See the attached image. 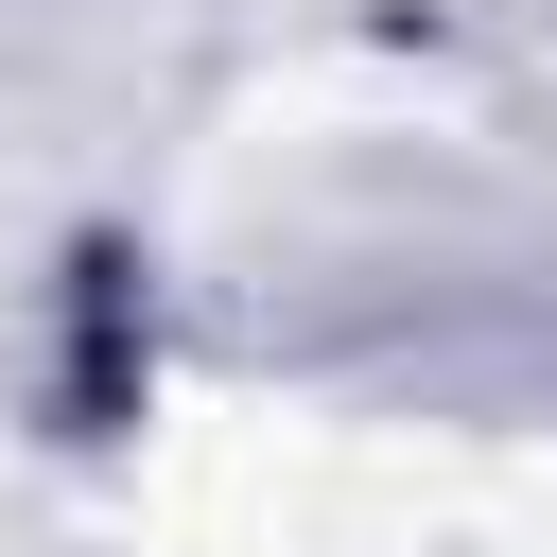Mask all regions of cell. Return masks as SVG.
I'll list each match as a JSON object with an SVG mask.
<instances>
[]
</instances>
